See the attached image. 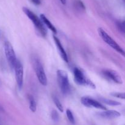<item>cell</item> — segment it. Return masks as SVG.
<instances>
[{
	"instance_id": "cell-1",
	"label": "cell",
	"mask_w": 125,
	"mask_h": 125,
	"mask_svg": "<svg viewBox=\"0 0 125 125\" xmlns=\"http://www.w3.org/2000/svg\"><path fill=\"white\" fill-rule=\"evenodd\" d=\"M23 11L25 13L26 15L29 18V20L32 22L35 28L40 33V35L42 37L46 36V34H47L46 29L40 18H39L34 12H32L27 7H23Z\"/></svg>"
},
{
	"instance_id": "cell-2",
	"label": "cell",
	"mask_w": 125,
	"mask_h": 125,
	"mask_svg": "<svg viewBox=\"0 0 125 125\" xmlns=\"http://www.w3.org/2000/svg\"><path fill=\"white\" fill-rule=\"evenodd\" d=\"M57 77L61 91L63 94H68L70 92V85L68 74L64 70L59 69L57 71Z\"/></svg>"
},
{
	"instance_id": "cell-3",
	"label": "cell",
	"mask_w": 125,
	"mask_h": 125,
	"mask_svg": "<svg viewBox=\"0 0 125 125\" xmlns=\"http://www.w3.org/2000/svg\"><path fill=\"white\" fill-rule=\"evenodd\" d=\"M98 34L100 35V36L101 37V39H103V40L105 43H106L111 47H112V49L116 50L118 53L122 54V55H125L124 50L103 28H99L98 29Z\"/></svg>"
},
{
	"instance_id": "cell-4",
	"label": "cell",
	"mask_w": 125,
	"mask_h": 125,
	"mask_svg": "<svg viewBox=\"0 0 125 125\" xmlns=\"http://www.w3.org/2000/svg\"><path fill=\"white\" fill-rule=\"evenodd\" d=\"M33 66H34L35 74L40 84L42 85L43 86L47 85V77H46L43 67L41 63V61L39 59L34 58L33 60Z\"/></svg>"
},
{
	"instance_id": "cell-5",
	"label": "cell",
	"mask_w": 125,
	"mask_h": 125,
	"mask_svg": "<svg viewBox=\"0 0 125 125\" xmlns=\"http://www.w3.org/2000/svg\"><path fill=\"white\" fill-rule=\"evenodd\" d=\"M73 74H74V81L79 85L89 87L92 88H96L95 85L92 81L87 78L83 71L78 67H74L73 69Z\"/></svg>"
},
{
	"instance_id": "cell-6",
	"label": "cell",
	"mask_w": 125,
	"mask_h": 125,
	"mask_svg": "<svg viewBox=\"0 0 125 125\" xmlns=\"http://www.w3.org/2000/svg\"><path fill=\"white\" fill-rule=\"evenodd\" d=\"M4 47L5 55H6L7 62H8L10 67L12 69H13L17 59L13 46L9 41H6L4 42Z\"/></svg>"
},
{
	"instance_id": "cell-7",
	"label": "cell",
	"mask_w": 125,
	"mask_h": 125,
	"mask_svg": "<svg viewBox=\"0 0 125 125\" xmlns=\"http://www.w3.org/2000/svg\"><path fill=\"white\" fill-rule=\"evenodd\" d=\"M13 69L15 71V80L17 82V87L20 90L22 89L23 86V75H24V71L23 67L21 62L18 60H17L15 64Z\"/></svg>"
},
{
	"instance_id": "cell-8",
	"label": "cell",
	"mask_w": 125,
	"mask_h": 125,
	"mask_svg": "<svg viewBox=\"0 0 125 125\" xmlns=\"http://www.w3.org/2000/svg\"><path fill=\"white\" fill-rule=\"evenodd\" d=\"M81 102L84 106L87 107H94L98 109H100V110H106V107L103 104L92 98H89V97H83L81 99Z\"/></svg>"
},
{
	"instance_id": "cell-9",
	"label": "cell",
	"mask_w": 125,
	"mask_h": 125,
	"mask_svg": "<svg viewBox=\"0 0 125 125\" xmlns=\"http://www.w3.org/2000/svg\"><path fill=\"white\" fill-rule=\"evenodd\" d=\"M102 74L105 78L112 81L114 83H118V84L123 83V80L121 76L118 74V72L114 70L104 69L102 71Z\"/></svg>"
},
{
	"instance_id": "cell-10",
	"label": "cell",
	"mask_w": 125,
	"mask_h": 125,
	"mask_svg": "<svg viewBox=\"0 0 125 125\" xmlns=\"http://www.w3.org/2000/svg\"><path fill=\"white\" fill-rule=\"evenodd\" d=\"M53 39L54 41L55 42V44H56V47H57V49H58V51L59 52L61 58L63 59V60L65 62H68V55H67V52H66L64 48L62 46L60 40L57 38V37L55 36H53Z\"/></svg>"
},
{
	"instance_id": "cell-11",
	"label": "cell",
	"mask_w": 125,
	"mask_h": 125,
	"mask_svg": "<svg viewBox=\"0 0 125 125\" xmlns=\"http://www.w3.org/2000/svg\"><path fill=\"white\" fill-rule=\"evenodd\" d=\"M100 117L104 119H114L118 118L121 116L120 113L117 110H104V111L100 112L98 113Z\"/></svg>"
},
{
	"instance_id": "cell-12",
	"label": "cell",
	"mask_w": 125,
	"mask_h": 125,
	"mask_svg": "<svg viewBox=\"0 0 125 125\" xmlns=\"http://www.w3.org/2000/svg\"><path fill=\"white\" fill-rule=\"evenodd\" d=\"M40 20H42V22H43L45 25H46V26L48 27V28L50 29L51 31H52V32H53L54 34H56L57 33V30H56V28H55L54 26L51 23L50 20L48 19L46 17V16L43 14H41L40 15Z\"/></svg>"
},
{
	"instance_id": "cell-13",
	"label": "cell",
	"mask_w": 125,
	"mask_h": 125,
	"mask_svg": "<svg viewBox=\"0 0 125 125\" xmlns=\"http://www.w3.org/2000/svg\"><path fill=\"white\" fill-rule=\"evenodd\" d=\"M28 100L29 102V109L32 112H35L37 110V104L35 99L32 95H29Z\"/></svg>"
},
{
	"instance_id": "cell-14",
	"label": "cell",
	"mask_w": 125,
	"mask_h": 125,
	"mask_svg": "<svg viewBox=\"0 0 125 125\" xmlns=\"http://www.w3.org/2000/svg\"><path fill=\"white\" fill-rule=\"evenodd\" d=\"M100 100L103 102L105 103V104H107L109 105H111V106H117V105H121V103L119 102L111 100V99H105V98H100Z\"/></svg>"
},
{
	"instance_id": "cell-15",
	"label": "cell",
	"mask_w": 125,
	"mask_h": 125,
	"mask_svg": "<svg viewBox=\"0 0 125 125\" xmlns=\"http://www.w3.org/2000/svg\"><path fill=\"white\" fill-rule=\"evenodd\" d=\"M74 6L77 10L80 11H85V7L84 3L81 0H75L74 2Z\"/></svg>"
},
{
	"instance_id": "cell-16",
	"label": "cell",
	"mask_w": 125,
	"mask_h": 125,
	"mask_svg": "<svg viewBox=\"0 0 125 125\" xmlns=\"http://www.w3.org/2000/svg\"><path fill=\"white\" fill-rule=\"evenodd\" d=\"M52 99H53L54 103V104L56 105V106L57 107L58 110H59L60 112H63V106H62V104H61V101H60V100L59 99V98H57V96H54L53 98H52Z\"/></svg>"
},
{
	"instance_id": "cell-17",
	"label": "cell",
	"mask_w": 125,
	"mask_h": 125,
	"mask_svg": "<svg viewBox=\"0 0 125 125\" xmlns=\"http://www.w3.org/2000/svg\"><path fill=\"white\" fill-rule=\"evenodd\" d=\"M66 115H67V116L70 122L72 124H73V125H74L75 124V120H74V115H73V113H72V112L70 109H67V110H66Z\"/></svg>"
},
{
	"instance_id": "cell-18",
	"label": "cell",
	"mask_w": 125,
	"mask_h": 125,
	"mask_svg": "<svg viewBox=\"0 0 125 125\" xmlns=\"http://www.w3.org/2000/svg\"><path fill=\"white\" fill-rule=\"evenodd\" d=\"M116 25L118 29L122 32V33H125V22L124 21H117Z\"/></svg>"
},
{
	"instance_id": "cell-19",
	"label": "cell",
	"mask_w": 125,
	"mask_h": 125,
	"mask_svg": "<svg viewBox=\"0 0 125 125\" xmlns=\"http://www.w3.org/2000/svg\"><path fill=\"white\" fill-rule=\"evenodd\" d=\"M51 118L54 122H58L59 120V113L56 110H54L51 112Z\"/></svg>"
},
{
	"instance_id": "cell-20",
	"label": "cell",
	"mask_w": 125,
	"mask_h": 125,
	"mask_svg": "<svg viewBox=\"0 0 125 125\" xmlns=\"http://www.w3.org/2000/svg\"><path fill=\"white\" fill-rule=\"evenodd\" d=\"M111 95L114 97H115V98H120V99H125V98L124 93H115V92H114V93H111Z\"/></svg>"
},
{
	"instance_id": "cell-21",
	"label": "cell",
	"mask_w": 125,
	"mask_h": 125,
	"mask_svg": "<svg viewBox=\"0 0 125 125\" xmlns=\"http://www.w3.org/2000/svg\"><path fill=\"white\" fill-rule=\"evenodd\" d=\"M31 1L35 5H40L41 4V0H31Z\"/></svg>"
},
{
	"instance_id": "cell-22",
	"label": "cell",
	"mask_w": 125,
	"mask_h": 125,
	"mask_svg": "<svg viewBox=\"0 0 125 125\" xmlns=\"http://www.w3.org/2000/svg\"><path fill=\"white\" fill-rule=\"evenodd\" d=\"M61 2V3L63 4H66V0H59Z\"/></svg>"
},
{
	"instance_id": "cell-23",
	"label": "cell",
	"mask_w": 125,
	"mask_h": 125,
	"mask_svg": "<svg viewBox=\"0 0 125 125\" xmlns=\"http://www.w3.org/2000/svg\"><path fill=\"white\" fill-rule=\"evenodd\" d=\"M0 125H2V123L1 122V121H0Z\"/></svg>"
}]
</instances>
